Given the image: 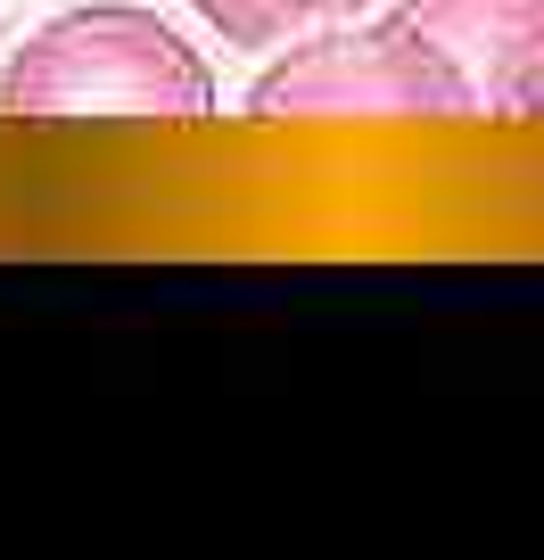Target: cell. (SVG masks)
Returning <instances> with one entry per match:
<instances>
[{"label": "cell", "mask_w": 544, "mask_h": 560, "mask_svg": "<svg viewBox=\"0 0 544 560\" xmlns=\"http://www.w3.org/2000/svg\"><path fill=\"white\" fill-rule=\"evenodd\" d=\"M298 116H478L462 67L413 18H338L281 42L273 67L247 83V124Z\"/></svg>", "instance_id": "2"}, {"label": "cell", "mask_w": 544, "mask_h": 560, "mask_svg": "<svg viewBox=\"0 0 544 560\" xmlns=\"http://www.w3.org/2000/svg\"><path fill=\"white\" fill-rule=\"evenodd\" d=\"M207 34H223V50H281V42L314 34V25L355 18L363 0H182Z\"/></svg>", "instance_id": "4"}, {"label": "cell", "mask_w": 544, "mask_h": 560, "mask_svg": "<svg viewBox=\"0 0 544 560\" xmlns=\"http://www.w3.org/2000/svg\"><path fill=\"white\" fill-rule=\"evenodd\" d=\"M9 124H207L215 67L190 50L174 18L141 0L58 9L50 25L9 50L0 67Z\"/></svg>", "instance_id": "1"}, {"label": "cell", "mask_w": 544, "mask_h": 560, "mask_svg": "<svg viewBox=\"0 0 544 560\" xmlns=\"http://www.w3.org/2000/svg\"><path fill=\"white\" fill-rule=\"evenodd\" d=\"M396 18L462 67L478 116H544V0H396Z\"/></svg>", "instance_id": "3"}]
</instances>
